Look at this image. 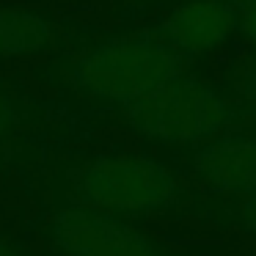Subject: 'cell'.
I'll list each match as a JSON object with an SVG mask.
<instances>
[{
    "mask_svg": "<svg viewBox=\"0 0 256 256\" xmlns=\"http://www.w3.org/2000/svg\"><path fill=\"white\" fill-rule=\"evenodd\" d=\"M28 228L61 256H176L132 220L94 210H39Z\"/></svg>",
    "mask_w": 256,
    "mask_h": 256,
    "instance_id": "obj_4",
    "label": "cell"
},
{
    "mask_svg": "<svg viewBox=\"0 0 256 256\" xmlns=\"http://www.w3.org/2000/svg\"><path fill=\"white\" fill-rule=\"evenodd\" d=\"M237 94H240V100H242L245 105L256 110V58L248 64V66H245V72L240 74Z\"/></svg>",
    "mask_w": 256,
    "mask_h": 256,
    "instance_id": "obj_11",
    "label": "cell"
},
{
    "mask_svg": "<svg viewBox=\"0 0 256 256\" xmlns=\"http://www.w3.org/2000/svg\"><path fill=\"white\" fill-rule=\"evenodd\" d=\"M240 223L248 234L256 237V196H248L242 204V212H240Z\"/></svg>",
    "mask_w": 256,
    "mask_h": 256,
    "instance_id": "obj_12",
    "label": "cell"
},
{
    "mask_svg": "<svg viewBox=\"0 0 256 256\" xmlns=\"http://www.w3.org/2000/svg\"><path fill=\"white\" fill-rule=\"evenodd\" d=\"M190 166L215 193L256 196V132L232 130L215 135L193 152Z\"/></svg>",
    "mask_w": 256,
    "mask_h": 256,
    "instance_id": "obj_8",
    "label": "cell"
},
{
    "mask_svg": "<svg viewBox=\"0 0 256 256\" xmlns=\"http://www.w3.org/2000/svg\"><path fill=\"white\" fill-rule=\"evenodd\" d=\"M74 22L47 3H0V66L52 56L69 39Z\"/></svg>",
    "mask_w": 256,
    "mask_h": 256,
    "instance_id": "obj_7",
    "label": "cell"
},
{
    "mask_svg": "<svg viewBox=\"0 0 256 256\" xmlns=\"http://www.w3.org/2000/svg\"><path fill=\"white\" fill-rule=\"evenodd\" d=\"M58 110H66L58 100L39 96L25 83L0 74V171L39 160V146Z\"/></svg>",
    "mask_w": 256,
    "mask_h": 256,
    "instance_id": "obj_5",
    "label": "cell"
},
{
    "mask_svg": "<svg viewBox=\"0 0 256 256\" xmlns=\"http://www.w3.org/2000/svg\"><path fill=\"white\" fill-rule=\"evenodd\" d=\"M30 234H14L0 226V256H39L34 242H30Z\"/></svg>",
    "mask_w": 256,
    "mask_h": 256,
    "instance_id": "obj_10",
    "label": "cell"
},
{
    "mask_svg": "<svg viewBox=\"0 0 256 256\" xmlns=\"http://www.w3.org/2000/svg\"><path fill=\"white\" fill-rule=\"evenodd\" d=\"M124 3H127V8H124V12H118V14H116V17L122 20V22H124V20H132V14L138 12V6H144L146 0H124ZM138 17H140V12H138Z\"/></svg>",
    "mask_w": 256,
    "mask_h": 256,
    "instance_id": "obj_13",
    "label": "cell"
},
{
    "mask_svg": "<svg viewBox=\"0 0 256 256\" xmlns=\"http://www.w3.org/2000/svg\"><path fill=\"white\" fill-rule=\"evenodd\" d=\"M234 8V20H237V34L242 42L256 47V0H228Z\"/></svg>",
    "mask_w": 256,
    "mask_h": 256,
    "instance_id": "obj_9",
    "label": "cell"
},
{
    "mask_svg": "<svg viewBox=\"0 0 256 256\" xmlns=\"http://www.w3.org/2000/svg\"><path fill=\"white\" fill-rule=\"evenodd\" d=\"M149 28L188 61L210 56L237 34L228 0H174Z\"/></svg>",
    "mask_w": 256,
    "mask_h": 256,
    "instance_id": "obj_6",
    "label": "cell"
},
{
    "mask_svg": "<svg viewBox=\"0 0 256 256\" xmlns=\"http://www.w3.org/2000/svg\"><path fill=\"white\" fill-rule=\"evenodd\" d=\"M240 116L242 108L234 96L193 66L168 78L130 105L108 113L110 124L157 146L206 144Z\"/></svg>",
    "mask_w": 256,
    "mask_h": 256,
    "instance_id": "obj_3",
    "label": "cell"
},
{
    "mask_svg": "<svg viewBox=\"0 0 256 256\" xmlns=\"http://www.w3.org/2000/svg\"><path fill=\"white\" fill-rule=\"evenodd\" d=\"M190 64L149 25L118 22L100 28L78 20L69 39L52 56L30 64L28 72L69 113L108 116L184 72Z\"/></svg>",
    "mask_w": 256,
    "mask_h": 256,
    "instance_id": "obj_1",
    "label": "cell"
},
{
    "mask_svg": "<svg viewBox=\"0 0 256 256\" xmlns=\"http://www.w3.org/2000/svg\"><path fill=\"white\" fill-rule=\"evenodd\" d=\"M0 3H42V0H0Z\"/></svg>",
    "mask_w": 256,
    "mask_h": 256,
    "instance_id": "obj_14",
    "label": "cell"
},
{
    "mask_svg": "<svg viewBox=\"0 0 256 256\" xmlns=\"http://www.w3.org/2000/svg\"><path fill=\"white\" fill-rule=\"evenodd\" d=\"M39 210L146 218L176 210L184 184L162 160L127 149H69L39 166Z\"/></svg>",
    "mask_w": 256,
    "mask_h": 256,
    "instance_id": "obj_2",
    "label": "cell"
},
{
    "mask_svg": "<svg viewBox=\"0 0 256 256\" xmlns=\"http://www.w3.org/2000/svg\"><path fill=\"white\" fill-rule=\"evenodd\" d=\"M42 256H61V254H58V250H44L42 248Z\"/></svg>",
    "mask_w": 256,
    "mask_h": 256,
    "instance_id": "obj_15",
    "label": "cell"
}]
</instances>
